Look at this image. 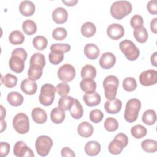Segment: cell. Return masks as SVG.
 I'll list each match as a JSON object with an SVG mask.
<instances>
[{"instance_id":"obj_12","label":"cell","mask_w":157,"mask_h":157,"mask_svg":"<svg viewBox=\"0 0 157 157\" xmlns=\"http://www.w3.org/2000/svg\"><path fill=\"white\" fill-rule=\"evenodd\" d=\"M108 36L113 40H118L124 34V29L122 25L118 23H112L107 28Z\"/></svg>"},{"instance_id":"obj_27","label":"cell","mask_w":157,"mask_h":157,"mask_svg":"<svg viewBox=\"0 0 157 157\" xmlns=\"http://www.w3.org/2000/svg\"><path fill=\"white\" fill-rule=\"evenodd\" d=\"M80 31L82 35L85 37H91L96 33V28L94 23L90 21H87L82 25Z\"/></svg>"},{"instance_id":"obj_19","label":"cell","mask_w":157,"mask_h":157,"mask_svg":"<svg viewBox=\"0 0 157 157\" xmlns=\"http://www.w3.org/2000/svg\"><path fill=\"white\" fill-rule=\"evenodd\" d=\"M31 117L35 123L43 124L47 121V115L44 109L40 107H36L31 112Z\"/></svg>"},{"instance_id":"obj_56","label":"cell","mask_w":157,"mask_h":157,"mask_svg":"<svg viewBox=\"0 0 157 157\" xmlns=\"http://www.w3.org/2000/svg\"><path fill=\"white\" fill-rule=\"evenodd\" d=\"M6 127H7V124H6V121H4V120H1V132H2L3 131L6 129Z\"/></svg>"},{"instance_id":"obj_44","label":"cell","mask_w":157,"mask_h":157,"mask_svg":"<svg viewBox=\"0 0 157 157\" xmlns=\"http://www.w3.org/2000/svg\"><path fill=\"white\" fill-rule=\"evenodd\" d=\"M67 35L66 29L63 27L55 28L52 32V37L56 40H62L64 39Z\"/></svg>"},{"instance_id":"obj_29","label":"cell","mask_w":157,"mask_h":157,"mask_svg":"<svg viewBox=\"0 0 157 157\" xmlns=\"http://www.w3.org/2000/svg\"><path fill=\"white\" fill-rule=\"evenodd\" d=\"M142 122L147 125L151 126L155 124L156 121V114L155 110L148 109L145 111L142 117Z\"/></svg>"},{"instance_id":"obj_22","label":"cell","mask_w":157,"mask_h":157,"mask_svg":"<svg viewBox=\"0 0 157 157\" xmlns=\"http://www.w3.org/2000/svg\"><path fill=\"white\" fill-rule=\"evenodd\" d=\"M84 53L90 59H96L99 55L100 51L98 47L94 44H88L84 47Z\"/></svg>"},{"instance_id":"obj_21","label":"cell","mask_w":157,"mask_h":157,"mask_svg":"<svg viewBox=\"0 0 157 157\" xmlns=\"http://www.w3.org/2000/svg\"><path fill=\"white\" fill-rule=\"evenodd\" d=\"M83 101L89 107H93L99 105L101 102V96L97 93L94 92L91 94H85L83 96Z\"/></svg>"},{"instance_id":"obj_20","label":"cell","mask_w":157,"mask_h":157,"mask_svg":"<svg viewBox=\"0 0 157 157\" xmlns=\"http://www.w3.org/2000/svg\"><path fill=\"white\" fill-rule=\"evenodd\" d=\"M93 131L94 129L92 124L88 121H83L80 123L77 128L78 134L85 138L91 137L93 133Z\"/></svg>"},{"instance_id":"obj_26","label":"cell","mask_w":157,"mask_h":157,"mask_svg":"<svg viewBox=\"0 0 157 157\" xmlns=\"http://www.w3.org/2000/svg\"><path fill=\"white\" fill-rule=\"evenodd\" d=\"M23 96L17 91L10 92L7 96V100L9 104L14 107L21 105L23 102Z\"/></svg>"},{"instance_id":"obj_40","label":"cell","mask_w":157,"mask_h":157,"mask_svg":"<svg viewBox=\"0 0 157 157\" xmlns=\"http://www.w3.org/2000/svg\"><path fill=\"white\" fill-rule=\"evenodd\" d=\"M122 86L125 91L131 92L134 91L137 88V82L134 77H128L124 78Z\"/></svg>"},{"instance_id":"obj_6","label":"cell","mask_w":157,"mask_h":157,"mask_svg":"<svg viewBox=\"0 0 157 157\" xmlns=\"http://www.w3.org/2000/svg\"><path fill=\"white\" fill-rule=\"evenodd\" d=\"M56 91V88L52 84L46 83L43 85L41 87L40 94L39 96L40 103L44 106L52 105L55 99Z\"/></svg>"},{"instance_id":"obj_3","label":"cell","mask_w":157,"mask_h":157,"mask_svg":"<svg viewBox=\"0 0 157 157\" xmlns=\"http://www.w3.org/2000/svg\"><path fill=\"white\" fill-rule=\"evenodd\" d=\"M141 108L140 101L136 98L129 99L126 104L124 118L128 123L134 122L138 118L139 112Z\"/></svg>"},{"instance_id":"obj_2","label":"cell","mask_w":157,"mask_h":157,"mask_svg":"<svg viewBox=\"0 0 157 157\" xmlns=\"http://www.w3.org/2000/svg\"><path fill=\"white\" fill-rule=\"evenodd\" d=\"M132 9L131 4L127 1H115L110 7V14L115 19L121 20L129 15Z\"/></svg>"},{"instance_id":"obj_30","label":"cell","mask_w":157,"mask_h":157,"mask_svg":"<svg viewBox=\"0 0 157 157\" xmlns=\"http://www.w3.org/2000/svg\"><path fill=\"white\" fill-rule=\"evenodd\" d=\"M74 102V99L72 96H61L58 102L59 108L65 110H69Z\"/></svg>"},{"instance_id":"obj_42","label":"cell","mask_w":157,"mask_h":157,"mask_svg":"<svg viewBox=\"0 0 157 157\" xmlns=\"http://www.w3.org/2000/svg\"><path fill=\"white\" fill-rule=\"evenodd\" d=\"M64 59V53L59 51H52L48 55V59L50 63L54 65L59 64Z\"/></svg>"},{"instance_id":"obj_8","label":"cell","mask_w":157,"mask_h":157,"mask_svg":"<svg viewBox=\"0 0 157 157\" xmlns=\"http://www.w3.org/2000/svg\"><path fill=\"white\" fill-rule=\"evenodd\" d=\"M12 124L14 129L21 134H26L29 130V119L24 113H17L13 119Z\"/></svg>"},{"instance_id":"obj_46","label":"cell","mask_w":157,"mask_h":157,"mask_svg":"<svg viewBox=\"0 0 157 157\" xmlns=\"http://www.w3.org/2000/svg\"><path fill=\"white\" fill-rule=\"evenodd\" d=\"M50 51H59L63 53H66L70 51L71 50V45L67 44H59L56 43L53 44L51 45Z\"/></svg>"},{"instance_id":"obj_18","label":"cell","mask_w":157,"mask_h":157,"mask_svg":"<svg viewBox=\"0 0 157 157\" xmlns=\"http://www.w3.org/2000/svg\"><path fill=\"white\" fill-rule=\"evenodd\" d=\"M81 90L86 94H91L95 92L96 83L94 79L91 78H83L80 83Z\"/></svg>"},{"instance_id":"obj_37","label":"cell","mask_w":157,"mask_h":157,"mask_svg":"<svg viewBox=\"0 0 157 157\" xmlns=\"http://www.w3.org/2000/svg\"><path fill=\"white\" fill-rule=\"evenodd\" d=\"M80 74L83 78H91L94 79L96 75V69L93 66L86 64L82 68Z\"/></svg>"},{"instance_id":"obj_34","label":"cell","mask_w":157,"mask_h":157,"mask_svg":"<svg viewBox=\"0 0 157 157\" xmlns=\"http://www.w3.org/2000/svg\"><path fill=\"white\" fill-rule=\"evenodd\" d=\"M25 40L23 34L18 30L13 31L9 36V40L13 45L21 44Z\"/></svg>"},{"instance_id":"obj_39","label":"cell","mask_w":157,"mask_h":157,"mask_svg":"<svg viewBox=\"0 0 157 157\" xmlns=\"http://www.w3.org/2000/svg\"><path fill=\"white\" fill-rule=\"evenodd\" d=\"M47 39L43 36H37L33 40V45L37 50H43L47 47Z\"/></svg>"},{"instance_id":"obj_33","label":"cell","mask_w":157,"mask_h":157,"mask_svg":"<svg viewBox=\"0 0 157 157\" xmlns=\"http://www.w3.org/2000/svg\"><path fill=\"white\" fill-rule=\"evenodd\" d=\"M141 147L147 153H155L157 150V142L153 139H145L142 142Z\"/></svg>"},{"instance_id":"obj_55","label":"cell","mask_w":157,"mask_h":157,"mask_svg":"<svg viewBox=\"0 0 157 157\" xmlns=\"http://www.w3.org/2000/svg\"><path fill=\"white\" fill-rule=\"evenodd\" d=\"M0 107H1V120H4V118L6 117V111L2 105L0 106Z\"/></svg>"},{"instance_id":"obj_35","label":"cell","mask_w":157,"mask_h":157,"mask_svg":"<svg viewBox=\"0 0 157 157\" xmlns=\"http://www.w3.org/2000/svg\"><path fill=\"white\" fill-rule=\"evenodd\" d=\"M42 67L35 66H30L28 71V76L30 80L36 81L40 78L42 75Z\"/></svg>"},{"instance_id":"obj_9","label":"cell","mask_w":157,"mask_h":157,"mask_svg":"<svg viewBox=\"0 0 157 157\" xmlns=\"http://www.w3.org/2000/svg\"><path fill=\"white\" fill-rule=\"evenodd\" d=\"M75 69L73 66L69 64H64L58 70V77L63 82L72 81L75 77Z\"/></svg>"},{"instance_id":"obj_31","label":"cell","mask_w":157,"mask_h":157,"mask_svg":"<svg viewBox=\"0 0 157 157\" xmlns=\"http://www.w3.org/2000/svg\"><path fill=\"white\" fill-rule=\"evenodd\" d=\"M133 35L136 40L139 43H145L148 37L147 30L144 26L140 28L134 29Z\"/></svg>"},{"instance_id":"obj_48","label":"cell","mask_w":157,"mask_h":157,"mask_svg":"<svg viewBox=\"0 0 157 157\" xmlns=\"http://www.w3.org/2000/svg\"><path fill=\"white\" fill-rule=\"evenodd\" d=\"M56 91L58 94L61 96H67V94L70 91V87L68 84H67L66 82H61L57 85L56 87Z\"/></svg>"},{"instance_id":"obj_52","label":"cell","mask_w":157,"mask_h":157,"mask_svg":"<svg viewBox=\"0 0 157 157\" xmlns=\"http://www.w3.org/2000/svg\"><path fill=\"white\" fill-rule=\"evenodd\" d=\"M156 26H157V18H155L150 22V29H151V31L154 34H156L157 33Z\"/></svg>"},{"instance_id":"obj_5","label":"cell","mask_w":157,"mask_h":157,"mask_svg":"<svg viewBox=\"0 0 157 157\" xmlns=\"http://www.w3.org/2000/svg\"><path fill=\"white\" fill-rule=\"evenodd\" d=\"M119 48L129 61L136 60L140 55L139 48L130 40H124L119 44Z\"/></svg>"},{"instance_id":"obj_7","label":"cell","mask_w":157,"mask_h":157,"mask_svg":"<svg viewBox=\"0 0 157 157\" xmlns=\"http://www.w3.org/2000/svg\"><path fill=\"white\" fill-rule=\"evenodd\" d=\"M53 140L48 136H39L35 142V148L37 154L41 156H47L52 146Z\"/></svg>"},{"instance_id":"obj_16","label":"cell","mask_w":157,"mask_h":157,"mask_svg":"<svg viewBox=\"0 0 157 157\" xmlns=\"http://www.w3.org/2000/svg\"><path fill=\"white\" fill-rule=\"evenodd\" d=\"M68 13L66 9L59 7L56 8L52 12L53 20L57 24H63L66 22Z\"/></svg>"},{"instance_id":"obj_49","label":"cell","mask_w":157,"mask_h":157,"mask_svg":"<svg viewBox=\"0 0 157 157\" xmlns=\"http://www.w3.org/2000/svg\"><path fill=\"white\" fill-rule=\"evenodd\" d=\"M10 150V145L7 142H1L0 144V155L1 157L6 156Z\"/></svg>"},{"instance_id":"obj_54","label":"cell","mask_w":157,"mask_h":157,"mask_svg":"<svg viewBox=\"0 0 157 157\" xmlns=\"http://www.w3.org/2000/svg\"><path fill=\"white\" fill-rule=\"evenodd\" d=\"M62 2H63V3L65 4L67 6L71 7V6H75L78 2V1L77 0H71V1H67L63 0Z\"/></svg>"},{"instance_id":"obj_38","label":"cell","mask_w":157,"mask_h":157,"mask_svg":"<svg viewBox=\"0 0 157 157\" xmlns=\"http://www.w3.org/2000/svg\"><path fill=\"white\" fill-rule=\"evenodd\" d=\"M147 133V130L146 128L140 124L135 125L131 129V134L136 139H141L145 136Z\"/></svg>"},{"instance_id":"obj_25","label":"cell","mask_w":157,"mask_h":157,"mask_svg":"<svg viewBox=\"0 0 157 157\" xmlns=\"http://www.w3.org/2000/svg\"><path fill=\"white\" fill-rule=\"evenodd\" d=\"M51 120L55 124L61 123L65 119L64 110L59 107H56L52 109L50 113Z\"/></svg>"},{"instance_id":"obj_24","label":"cell","mask_w":157,"mask_h":157,"mask_svg":"<svg viewBox=\"0 0 157 157\" xmlns=\"http://www.w3.org/2000/svg\"><path fill=\"white\" fill-rule=\"evenodd\" d=\"M124 147H126L121 141L114 137L113 140L110 142L108 146V150L111 154L116 155L120 154Z\"/></svg>"},{"instance_id":"obj_14","label":"cell","mask_w":157,"mask_h":157,"mask_svg":"<svg viewBox=\"0 0 157 157\" xmlns=\"http://www.w3.org/2000/svg\"><path fill=\"white\" fill-rule=\"evenodd\" d=\"M122 107L121 101L117 98L112 100H107L104 104L105 111L110 114H116L118 113Z\"/></svg>"},{"instance_id":"obj_41","label":"cell","mask_w":157,"mask_h":157,"mask_svg":"<svg viewBox=\"0 0 157 157\" xmlns=\"http://www.w3.org/2000/svg\"><path fill=\"white\" fill-rule=\"evenodd\" d=\"M17 77L9 73L6 74L4 78L2 77V83H4L5 86H6L7 88H12L15 87L17 85Z\"/></svg>"},{"instance_id":"obj_32","label":"cell","mask_w":157,"mask_h":157,"mask_svg":"<svg viewBox=\"0 0 157 157\" xmlns=\"http://www.w3.org/2000/svg\"><path fill=\"white\" fill-rule=\"evenodd\" d=\"M29 64L30 66H39L44 68L45 65V59L44 55L40 53H35L31 56Z\"/></svg>"},{"instance_id":"obj_45","label":"cell","mask_w":157,"mask_h":157,"mask_svg":"<svg viewBox=\"0 0 157 157\" xmlns=\"http://www.w3.org/2000/svg\"><path fill=\"white\" fill-rule=\"evenodd\" d=\"M89 117L90 120L92 122L94 123H98L102 121L104 117V113L101 110L94 109L90 112Z\"/></svg>"},{"instance_id":"obj_13","label":"cell","mask_w":157,"mask_h":157,"mask_svg":"<svg viewBox=\"0 0 157 157\" xmlns=\"http://www.w3.org/2000/svg\"><path fill=\"white\" fill-rule=\"evenodd\" d=\"M116 57L114 54L111 52L104 53L100 59L99 64L101 67L104 69H109L112 68L115 64Z\"/></svg>"},{"instance_id":"obj_17","label":"cell","mask_w":157,"mask_h":157,"mask_svg":"<svg viewBox=\"0 0 157 157\" xmlns=\"http://www.w3.org/2000/svg\"><path fill=\"white\" fill-rule=\"evenodd\" d=\"M19 11L23 16H31L35 12V5L32 1H23L19 5Z\"/></svg>"},{"instance_id":"obj_47","label":"cell","mask_w":157,"mask_h":157,"mask_svg":"<svg viewBox=\"0 0 157 157\" xmlns=\"http://www.w3.org/2000/svg\"><path fill=\"white\" fill-rule=\"evenodd\" d=\"M143 24V18L139 15H134L130 20V25L134 29H137L142 27Z\"/></svg>"},{"instance_id":"obj_50","label":"cell","mask_w":157,"mask_h":157,"mask_svg":"<svg viewBox=\"0 0 157 157\" xmlns=\"http://www.w3.org/2000/svg\"><path fill=\"white\" fill-rule=\"evenodd\" d=\"M147 8L150 13L156 15L157 13V1L153 0L148 2Z\"/></svg>"},{"instance_id":"obj_23","label":"cell","mask_w":157,"mask_h":157,"mask_svg":"<svg viewBox=\"0 0 157 157\" xmlns=\"http://www.w3.org/2000/svg\"><path fill=\"white\" fill-rule=\"evenodd\" d=\"M84 150L88 156H96L101 151V145L99 142L94 140L89 141L85 144Z\"/></svg>"},{"instance_id":"obj_28","label":"cell","mask_w":157,"mask_h":157,"mask_svg":"<svg viewBox=\"0 0 157 157\" xmlns=\"http://www.w3.org/2000/svg\"><path fill=\"white\" fill-rule=\"evenodd\" d=\"M69 111L72 117L74 119H80L83 115V107L77 99H74V102Z\"/></svg>"},{"instance_id":"obj_43","label":"cell","mask_w":157,"mask_h":157,"mask_svg":"<svg viewBox=\"0 0 157 157\" xmlns=\"http://www.w3.org/2000/svg\"><path fill=\"white\" fill-rule=\"evenodd\" d=\"M104 126L105 129L109 132H113L118 128V121L113 117H108L105 119Z\"/></svg>"},{"instance_id":"obj_10","label":"cell","mask_w":157,"mask_h":157,"mask_svg":"<svg viewBox=\"0 0 157 157\" xmlns=\"http://www.w3.org/2000/svg\"><path fill=\"white\" fill-rule=\"evenodd\" d=\"M139 82L145 86L155 85L157 82V71L154 69L143 71L139 75Z\"/></svg>"},{"instance_id":"obj_36","label":"cell","mask_w":157,"mask_h":157,"mask_svg":"<svg viewBox=\"0 0 157 157\" xmlns=\"http://www.w3.org/2000/svg\"><path fill=\"white\" fill-rule=\"evenodd\" d=\"M22 29L26 34L33 35L37 31V25L34 21L26 20L22 24Z\"/></svg>"},{"instance_id":"obj_51","label":"cell","mask_w":157,"mask_h":157,"mask_svg":"<svg viewBox=\"0 0 157 157\" xmlns=\"http://www.w3.org/2000/svg\"><path fill=\"white\" fill-rule=\"evenodd\" d=\"M61 156L63 157H66V156L74 157V156H75V155L74 151L69 147L63 148L61 149Z\"/></svg>"},{"instance_id":"obj_1","label":"cell","mask_w":157,"mask_h":157,"mask_svg":"<svg viewBox=\"0 0 157 157\" xmlns=\"http://www.w3.org/2000/svg\"><path fill=\"white\" fill-rule=\"evenodd\" d=\"M27 58V53L23 48H17L12 52L9 61L10 69L16 72L21 73L25 68V61Z\"/></svg>"},{"instance_id":"obj_11","label":"cell","mask_w":157,"mask_h":157,"mask_svg":"<svg viewBox=\"0 0 157 157\" xmlns=\"http://www.w3.org/2000/svg\"><path fill=\"white\" fill-rule=\"evenodd\" d=\"M13 154L17 157H34V155L33 150L29 148L27 145L21 140L15 143L13 147Z\"/></svg>"},{"instance_id":"obj_15","label":"cell","mask_w":157,"mask_h":157,"mask_svg":"<svg viewBox=\"0 0 157 157\" xmlns=\"http://www.w3.org/2000/svg\"><path fill=\"white\" fill-rule=\"evenodd\" d=\"M21 91L28 95H33L37 89V84L35 81L30 80L29 78L23 80L20 85Z\"/></svg>"},{"instance_id":"obj_4","label":"cell","mask_w":157,"mask_h":157,"mask_svg":"<svg viewBox=\"0 0 157 157\" xmlns=\"http://www.w3.org/2000/svg\"><path fill=\"white\" fill-rule=\"evenodd\" d=\"M119 85L118 78L112 75L107 76L103 81L104 94L107 100H112L115 98L117 89Z\"/></svg>"},{"instance_id":"obj_53","label":"cell","mask_w":157,"mask_h":157,"mask_svg":"<svg viewBox=\"0 0 157 157\" xmlns=\"http://www.w3.org/2000/svg\"><path fill=\"white\" fill-rule=\"evenodd\" d=\"M156 58H157V52H155L153 53V54H152V55L151 56V58H150L151 64L153 66H155V67L157 66V60H156Z\"/></svg>"}]
</instances>
